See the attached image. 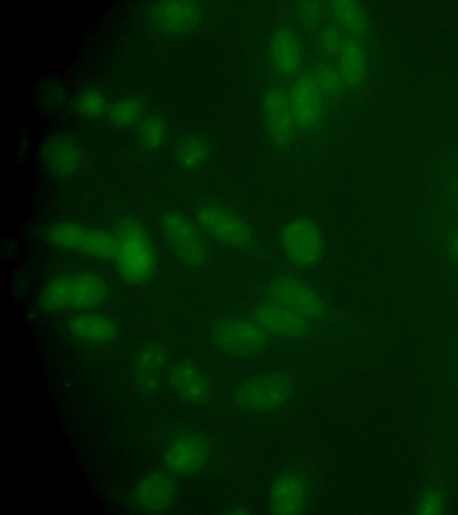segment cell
Returning <instances> with one entry per match:
<instances>
[{"label":"cell","mask_w":458,"mask_h":515,"mask_svg":"<svg viewBox=\"0 0 458 515\" xmlns=\"http://www.w3.org/2000/svg\"><path fill=\"white\" fill-rule=\"evenodd\" d=\"M194 220L210 241L248 258H266L254 226L231 205L217 199L202 200L195 207Z\"/></svg>","instance_id":"1"},{"label":"cell","mask_w":458,"mask_h":515,"mask_svg":"<svg viewBox=\"0 0 458 515\" xmlns=\"http://www.w3.org/2000/svg\"><path fill=\"white\" fill-rule=\"evenodd\" d=\"M257 298L284 305L310 321L327 320L332 307L326 294L310 279L290 266L272 271L257 286Z\"/></svg>","instance_id":"2"},{"label":"cell","mask_w":458,"mask_h":515,"mask_svg":"<svg viewBox=\"0 0 458 515\" xmlns=\"http://www.w3.org/2000/svg\"><path fill=\"white\" fill-rule=\"evenodd\" d=\"M276 241L287 266L301 273L317 268L326 256L324 231L310 215H298L282 224Z\"/></svg>","instance_id":"3"},{"label":"cell","mask_w":458,"mask_h":515,"mask_svg":"<svg viewBox=\"0 0 458 515\" xmlns=\"http://www.w3.org/2000/svg\"><path fill=\"white\" fill-rule=\"evenodd\" d=\"M208 335L217 350L233 359L257 357L267 350L272 342V338L249 313L216 318Z\"/></svg>","instance_id":"4"},{"label":"cell","mask_w":458,"mask_h":515,"mask_svg":"<svg viewBox=\"0 0 458 515\" xmlns=\"http://www.w3.org/2000/svg\"><path fill=\"white\" fill-rule=\"evenodd\" d=\"M114 260L120 275L131 284L147 282L154 273L156 257L145 226L135 217L126 216L118 224Z\"/></svg>","instance_id":"5"},{"label":"cell","mask_w":458,"mask_h":515,"mask_svg":"<svg viewBox=\"0 0 458 515\" xmlns=\"http://www.w3.org/2000/svg\"><path fill=\"white\" fill-rule=\"evenodd\" d=\"M294 386V380L287 372H262L239 382L232 392L231 401L241 411L269 413L291 400Z\"/></svg>","instance_id":"6"},{"label":"cell","mask_w":458,"mask_h":515,"mask_svg":"<svg viewBox=\"0 0 458 515\" xmlns=\"http://www.w3.org/2000/svg\"><path fill=\"white\" fill-rule=\"evenodd\" d=\"M162 235L175 258L186 268L200 270L210 265V240L197 222L179 211H168L160 218Z\"/></svg>","instance_id":"7"},{"label":"cell","mask_w":458,"mask_h":515,"mask_svg":"<svg viewBox=\"0 0 458 515\" xmlns=\"http://www.w3.org/2000/svg\"><path fill=\"white\" fill-rule=\"evenodd\" d=\"M272 339L299 341L310 336L315 323L272 300L257 298L248 312Z\"/></svg>","instance_id":"8"},{"label":"cell","mask_w":458,"mask_h":515,"mask_svg":"<svg viewBox=\"0 0 458 515\" xmlns=\"http://www.w3.org/2000/svg\"><path fill=\"white\" fill-rule=\"evenodd\" d=\"M212 455L213 447L207 436L188 432L177 436L166 446L163 463L172 475L187 477L206 469Z\"/></svg>","instance_id":"9"},{"label":"cell","mask_w":458,"mask_h":515,"mask_svg":"<svg viewBox=\"0 0 458 515\" xmlns=\"http://www.w3.org/2000/svg\"><path fill=\"white\" fill-rule=\"evenodd\" d=\"M153 28L167 36H181L194 30L203 18L200 3L191 0L155 2L148 13Z\"/></svg>","instance_id":"10"},{"label":"cell","mask_w":458,"mask_h":515,"mask_svg":"<svg viewBox=\"0 0 458 515\" xmlns=\"http://www.w3.org/2000/svg\"><path fill=\"white\" fill-rule=\"evenodd\" d=\"M171 392L181 401L191 405H203L212 397V384L197 364L189 360L176 361L166 371Z\"/></svg>","instance_id":"11"},{"label":"cell","mask_w":458,"mask_h":515,"mask_svg":"<svg viewBox=\"0 0 458 515\" xmlns=\"http://www.w3.org/2000/svg\"><path fill=\"white\" fill-rule=\"evenodd\" d=\"M262 110L266 128L274 145L280 148L289 146L298 127L288 92L280 88L268 89L263 98Z\"/></svg>","instance_id":"12"},{"label":"cell","mask_w":458,"mask_h":515,"mask_svg":"<svg viewBox=\"0 0 458 515\" xmlns=\"http://www.w3.org/2000/svg\"><path fill=\"white\" fill-rule=\"evenodd\" d=\"M297 127L303 131L317 128L325 111V97L312 74L298 77L288 92Z\"/></svg>","instance_id":"13"},{"label":"cell","mask_w":458,"mask_h":515,"mask_svg":"<svg viewBox=\"0 0 458 515\" xmlns=\"http://www.w3.org/2000/svg\"><path fill=\"white\" fill-rule=\"evenodd\" d=\"M41 157L45 168L52 176L67 179L80 171L83 152L74 138L64 133H55L44 141Z\"/></svg>","instance_id":"14"},{"label":"cell","mask_w":458,"mask_h":515,"mask_svg":"<svg viewBox=\"0 0 458 515\" xmlns=\"http://www.w3.org/2000/svg\"><path fill=\"white\" fill-rule=\"evenodd\" d=\"M178 494L174 475L168 471H152L137 483L133 499L137 506L144 511L160 513L168 511L174 504Z\"/></svg>","instance_id":"15"},{"label":"cell","mask_w":458,"mask_h":515,"mask_svg":"<svg viewBox=\"0 0 458 515\" xmlns=\"http://www.w3.org/2000/svg\"><path fill=\"white\" fill-rule=\"evenodd\" d=\"M309 500V484L304 476L296 471L279 475L268 493V507L273 514L295 515L301 513Z\"/></svg>","instance_id":"16"},{"label":"cell","mask_w":458,"mask_h":515,"mask_svg":"<svg viewBox=\"0 0 458 515\" xmlns=\"http://www.w3.org/2000/svg\"><path fill=\"white\" fill-rule=\"evenodd\" d=\"M168 352L158 342L142 345L136 352L132 362V380L139 391L153 393L158 390L166 375Z\"/></svg>","instance_id":"17"},{"label":"cell","mask_w":458,"mask_h":515,"mask_svg":"<svg viewBox=\"0 0 458 515\" xmlns=\"http://www.w3.org/2000/svg\"><path fill=\"white\" fill-rule=\"evenodd\" d=\"M108 295V285L98 273L71 274L69 309L87 311L100 306Z\"/></svg>","instance_id":"18"},{"label":"cell","mask_w":458,"mask_h":515,"mask_svg":"<svg viewBox=\"0 0 458 515\" xmlns=\"http://www.w3.org/2000/svg\"><path fill=\"white\" fill-rule=\"evenodd\" d=\"M270 58L277 73L290 77L301 69L303 52L297 35L287 28L274 32L269 47Z\"/></svg>","instance_id":"19"},{"label":"cell","mask_w":458,"mask_h":515,"mask_svg":"<svg viewBox=\"0 0 458 515\" xmlns=\"http://www.w3.org/2000/svg\"><path fill=\"white\" fill-rule=\"evenodd\" d=\"M68 329L76 338L93 343L111 342L119 333L118 325L114 319L85 311L69 320Z\"/></svg>","instance_id":"20"},{"label":"cell","mask_w":458,"mask_h":515,"mask_svg":"<svg viewBox=\"0 0 458 515\" xmlns=\"http://www.w3.org/2000/svg\"><path fill=\"white\" fill-rule=\"evenodd\" d=\"M337 61L344 85L352 89L360 88L368 72V55L362 42L353 37L345 38Z\"/></svg>","instance_id":"21"},{"label":"cell","mask_w":458,"mask_h":515,"mask_svg":"<svg viewBox=\"0 0 458 515\" xmlns=\"http://www.w3.org/2000/svg\"><path fill=\"white\" fill-rule=\"evenodd\" d=\"M174 156L182 170L198 171L208 164L211 156V146L201 135L186 134L177 141Z\"/></svg>","instance_id":"22"},{"label":"cell","mask_w":458,"mask_h":515,"mask_svg":"<svg viewBox=\"0 0 458 515\" xmlns=\"http://www.w3.org/2000/svg\"><path fill=\"white\" fill-rule=\"evenodd\" d=\"M335 20L340 28L353 38H360L368 30L365 13L360 3L352 0H337L328 3Z\"/></svg>","instance_id":"23"},{"label":"cell","mask_w":458,"mask_h":515,"mask_svg":"<svg viewBox=\"0 0 458 515\" xmlns=\"http://www.w3.org/2000/svg\"><path fill=\"white\" fill-rule=\"evenodd\" d=\"M71 274H62L50 280L43 288L39 303L47 312H61L69 309Z\"/></svg>","instance_id":"24"},{"label":"cell","mask_w":458,"mask_h":515,"mask_svg":"<svg viewBox=\"0 0 458 515\" xmlns=\"http://www.w3.org/2000/svg\"><path fill=\"white\" fill-rule=\"evenodd\" d=\"M88 227L74 222H58L47 231L49 241L57 248L81 251Z\"/></svg>","instance_id":"25"},{"label":"cell","mask_w":458,"mask_h":515,"mask_svg":"<svg viewBox=\"0 0 458 515\" xmlns=\"http://www.w3.org/2000/svg\"><path fill=\"white\" fill-rule=\"evenodd\" d=\"M117 248L115 234L101 229L88 228L81 252L101 260L114 259Z\"/></svg>","instance_id":"26"},{"label":"cell","mask_w":458,"mask_h":515,"mask_svg":"<svg viewBox=\"0 0 458 515\" xmlns=\"http://www.w3.org/2000/svg\"><path fill=\"white\" fill-rule=\"evenodd\" d=\"M168 126L165 118L157 114L146 116L140 122L138 139L140 146L147 150L158 149L165 142Z\"/></svg>","instance_id":"27"},{"label":"cell","mask_w":458,"mask_h":515,"mask_svg":"<svg viewBox=\"0 0 458 515\" xmlns=\"http://www.w3.org/2000/svg\"><path fill=\"white\" fill-rule=\"evenodd\" d=\"M143 113L142 102L133 97H124L114 102L109 108L108 118L118 128L134 125Z\"/></svg>","instance_id":"28"},{"label":"cell","mask_w":458,"mask_h":515,"mask_svg":"<svg viewBox=\"0 0 458 515\" xmlns=\"http://www.w3.org/2000/svg\"><path fill=\"white\" fill-rule=\"evenodd\" d=\"M312 76L325 98H337L345 86L337 66L328 63L318 64Z\"/></svg>","instance_id":"29"},{"label":"cell","mask_w":458,"mask_h":515,"mask_svg":"<svg viewBox=\"0 0 458 515\" xmlns=\"http://www.w3.org/2000/svg\"><path fill=\"white\" fill-rule=\"evenodd\" d=\"M75 106L78 113L88 118H96L106 109V99L102 92L95 89L82 91L77 97Z\"/></svg>","instance_id":"30"},{"label":"cell","mask_w":458,"mask_h":515,"mask_svg":"<svg viewBox=\"0 0 458 515\" xmlns=\"http://www.w3.org/2000/svg\"><path fill=\"white\" fill-rule=\"evenodd\" d=\"M344 38L342 30L338 27L327 25L318 33V47L324 55L337 57Z\"/></svg>","instance_id":"31"},{"label":"cell","mask_w":458,"mask_h":515,"mask_svg":"<svg viewBox=\"0 0 458 515\" xmlns=\"http://www.w3.org/2000/svg\"><path fill=\"white\" fill-rule=\"evenodd\" d=\"M325 13L324 3L318 1H303L296 8L299 22L307 30H314L321 21Z\"/></svg>","instance_id":"32"},{"label":"cell","mask_w":458,"mask_h":515,"mask_svg":"<svg viewBox=\"0 0 458 515\" xmlns=\"http://www.w3.org/2000/svg\"><path fill=\"white\" fill-rule=\"evenodd\" d=\"M445 501L437 491L424 494L417 504V512L425 515H436L444 512Z\"/></svg>","instance_id":"33"},{"label":"cell","mask_w":458,"mask_h":515,"mask_svg":"<svg viewBox=\"0 0 458 515\" xmlns=\"http://www.w3.org/2000/svg\"><path fill=\"white\" fill-rule=\"evenodd\" d=\"M445 247L448 254L458 266V225L448 231L445 237Z\"/></svg>","instance_id":"34"},{"label":"cell","mask_w":458,"mask_h":515,"mask_svg":"<svg viewBox=\"0 0 458 515\" xmlns=\"http://www.w3.org/2000/svg\"><path fill=\"white\" fill-rule=\"evenodd\" d=\"M453 191L458 196V180L453 185Z\"/></svg>","instance_id":"35"},{"label":"cell","mask_w":458,"mask_h":515,"mask_svg":"<svg viewBox=\"0 0 458 515\" xmlns=\"http://www.w3.org/2000/svg\"><path fill=\"white\" fill-rule=\"evenodd\" d=\"M456 215H458V206L456 207Z\"/></svg>","instance_id":"36"}]
</instances>
